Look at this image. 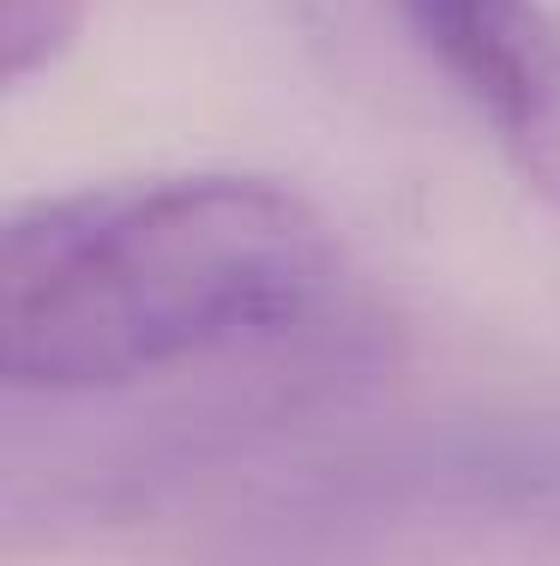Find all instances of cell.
Instances as JSON below:
<instances>
[{"mask_svg": "<svg viewBox=\"0 0 560 566\" xmlns=\"http://www.w3.org/2000/svg\"><path fill=\"white\" fill-rule=\"evenodd\" d=\"M344 253L296 187L235 169L31 199L0 223V380L91 398L308 332Z\"/></svg>", "mask_w": 560, "mask_h": 566, "instance_id": "cell-1", "label": "cell"}, {"mask_svg": "<svg viewBox=\"0 0 560 566\" xmlns=\"http://www.w3.org/2000/svg\"><path fill=\"white\" fill-rule=\"evenodd\" d=\"M398 31L560 206V19L542 0H385Z\"/></svg>", "mask_w": 560, "mask_h": 566, "instance_id": "cell-2", "label": "cell"}, {"mask_svg": "<svg viewBox=\"0 0 560 566\" xmlns=\"http://www.w3.org/2000/svg\"><path fill=\"white\" fill-rule=\"evenodd\" d=\"M91 0H0V78L24 85V78L49 73L85 31Z\"/></svg>", "mask_w": 560, "mask_h": 566, "instance_id": "cell-3", "label": "cell"}]
</instances>
